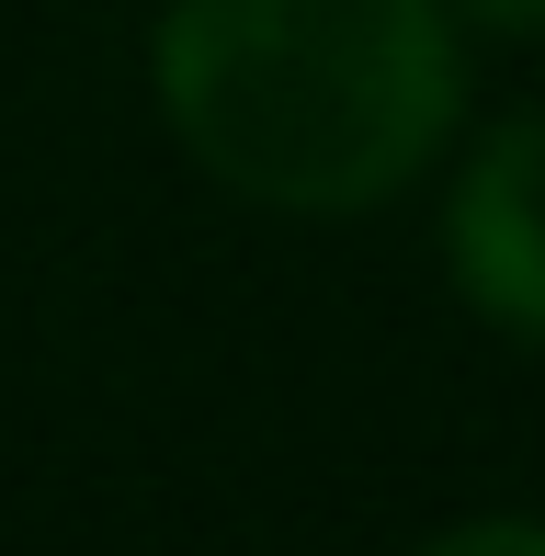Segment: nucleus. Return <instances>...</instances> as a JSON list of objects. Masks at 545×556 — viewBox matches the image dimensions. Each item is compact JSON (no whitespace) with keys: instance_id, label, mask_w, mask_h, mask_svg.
<instances>
[{"instance_id":"2","label":"nucleus","mask_w":545,"mask_h":556,"mask_svg":"<svg viewBox=\"0 0 545 556\" xmlns=\"http://www.w3.org/2000/svg\"><path fill=\"white\" fill-rule=\"evenodd\" d=\"M443 273L489 330L545 352V114H500L443 193Z\"/></svg>"},{"instance_id":"1","label":"nucleus","mask_w":545,"mask_h":556,"mask_svg":"<svg viewBox=\"0 0 545 556\" xmlns=\"http://www.w3.org/2000/svg\"><path fill=\"white\" fill-rule=\"evenodd\" d=\"M148 91L216 193L262 216H364L455 148L466 23L443 0H170Z\"/></svg>"},{"instance_id":"4","label":"nucleus","mask_w":545,"mask_h":556,"mask_svg":"<svg viewBox=\"0 0 545 556\" xmlns=\"http://www.w3.org/2000/svg\"><path fill=\"white\" fill-rule=\"evenodd\" d=\"M466 35H500V46H545V0H443Z\"/></svg>"},{"instance_id":"3","label":"nucleus","mask_w":545,"mask_h":556,"mask_svg":"<svg viewBox=\"0 0 545 556\" xmlns=\"http://www.w3.org/2000/svg\"><path fill=\"white\" fill-rule=\"evenodd\" d=\"M409 556H545V522L489 511V522H455V534H432V545H409Z\"/></svg>"}]
</instances>
